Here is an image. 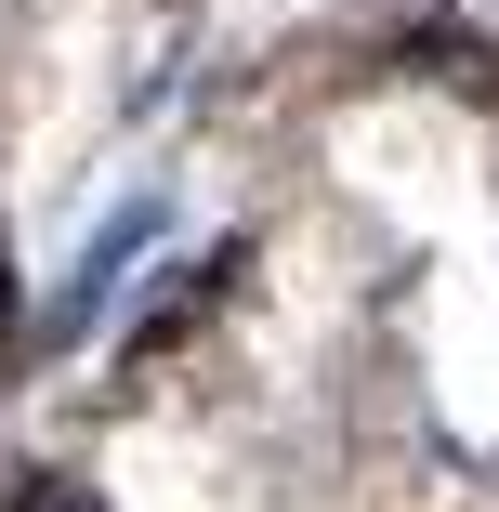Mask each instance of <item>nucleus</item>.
I'll return each mask as SVG.
<instances>
[{
	"label": "nucleus",
	"mask_w": 499,
	"mask_h": 512,
	"mask_svg": "<svg viewBox=\"0 0 499 512\" xmlns=\"http://www.w3.org/2000/svg\"><path fill=\"white\" fill-rule=\"evenodd\" d=\"M158 237H171V171H145L106 224H92L79 250H66V276H53V302H40V355H66V342H92L119 316V302L145 289V263H158Z\"/></svg>",
	"instance_id": "1"
},
{
	"label": "nucleus",
	"mask_w": 499,
	"mask_h": 512,
	"mask_svg": "<svg viewBox=\"0 0 499 512\" xmlns=\"http://www.w3.org/2000/svg\"><path fill=\"white\" fill-rule=\"evenodd\" d=\"M237 276H250V250H197V263H171V289H158V302H132V329H119V368L145 381L158 355H184L197 329L224 316V289H237Z\"/></svg>",
	"instance_id": "2"
},
{
	"label": "nucleus",
	"mask_w": 499,
	"mask_h": 512,
	"mask_svg": "<svg viewBox=\"0 0 499 512\" xmlns=\"http://www.w3.org/2000/svg\"><path fill=\"white\" fill-rule=\"evenodd\" d=\"M40 355V302H27V276H14V224H0V381H14Z\"/></svg>",
	"instance_id": "3"
}]
</instances>
